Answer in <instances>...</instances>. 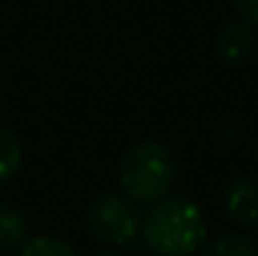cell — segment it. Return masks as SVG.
I'll return each mask as SVG.
<instances>
[{
  "instance_id": "cell-2",
  "label": "cell",
  "mask_w": 258,
  "mask_h": 256,
  "mask_svg": "<svg viewBox=\"0 0 258 256\" xmlns=\"http://www.w3.org/2000/svg\"><path fill=\"white\" fill-rule=\"evenodd\" d=\"M118 178L131 201L156 203L168 196L175 181L173 153L158 141H141L123 156Z\"/></svg>"
},
{
  "instance_id": "cell-3",
  "label": "cell",
  "mask_w": 258,
  "mask_h": 256,
  "mask_svg": "<svg viewBox=\"0 0 258 256\" xmlns=\"http://www.w3.org/2000/svg\"><path fill=\"white\" fill-rule=\"evenodd\" d=\"M141 211L138 203L131 201L125 193H105L100 196L88 211V226L95 239L123 246L136 239L141 231Z\"/></svg>"
},
{
  "instance_id": "cell-4",
  "label": "cell",
  "mask_w": 258,
  "mask_h": 256,
  "mask_svg": "<svg viewBox=\"0 0 258 256\" xmlns=\"http://www.w3.org/2000/svg\"><path fill=\"white\" fill-rule=\"evenodd\" d=\"M223 209L226 214L243 224V226H256L258 224V186L251 181H231L223 188Z\"/></svg>"
},
{
  "instance_id": "cell-11",
  "label": "cell",
  "mask_w": 258,
  "mask_h": 256,
  "mask_svg": "<svg viewBox=\"0 0 258 256\" xmlns=\"http://www.w3.org/2000/svg\"><path fill=\"white\" fill-rule=\"evenodd\" d=\"M93 256H118V254H115V251H95Z\"/></svg>"
},
{
  "instance_id": "cell-5",
  "label": "cell",
  "mask_w": 258,
  "mask_h": 256,
  "mask_svg": "<svg viewBox=\"0 0 258 256\" xmlns=\"http://www.w3.org/2000/svg\"><path fill=\"white\" fill-rule=\"evenodd\" d=\"M253 48H256L253 25H248L246 20H231L218 35V56L228 63L246 61L253 53Z\"/></svg>"
},
{
  "instance_id": "cell-1",
  "label": "cell",
  "mask_w": 258,
  "mask_h": 256,
  "mask_svg": "<svg viewBox=\"0 0 258 256\" xmlns=\"http://www.w3.org/2000/svg\"><path fill=\"white\" fill-rule=\"evenodd\" d=\"M146 244L158 256H193L208 236L201 206L185 196H166L156 201L141 221Z\"/></svg>"
},
{
  "instance_id": "cell-9",
  "label": "cell",
  "mask_w": 258,
  "mask_h": 256,
  "mask_svg": "<svg viewBox=\"0 0 258 256\" xmlns=\"http://www.w3.org/2000/svg\"><path fill=\"white\" fill-rule=\"evenodd\" d=\"M201 256H258V249L251 239L231 234V236H221L211 241Z\"/></svg>"
},
{
  "instance_id": "cell-7",
  "label": "cell",
  "mask_w": 258,
  "mask_h": 256,
  "mask_svg": "<svg viewBox=\"0 0 258 256\" xmlns=\"http://www.w3.org/2000/svg\"><path fill=\"white\" fill-rule=\"evenodd\" d=\"M23 164V146L8 128H0V183L10 181Z\"/></svg>"
},
{
  "instance_id": "cell-10",
  "label": "cell",
  "mask_w": 258,
  "mask_h": 256,
  "mask_svg": "<svg viewBox=\"0 0 258 256\" xmlns=\"http://www.w3.org/2000/svg\"><path fill=\"white\" fill-rule=\"evenodd\" d=\"M236 10L241 15V20H246L248 25L258 28V0H233Z\"/></svg>"
},
{
  "instance_id": "cell-8",
  "label": "cell",
  "mask_w": 258,
  "mask_h": 256,
  "mask_svg": "<svg viewBox=\"0 0 258 256\" xmlns=\"http://www.w3.org/2000/svg\"><path fill=\"white\" fill-rule=\"evenodd\" d=\"M18 256H78L76 249L58 239V236H50V234H40V236H33V239H25V244L20 246Z\"/></svg>"
},
{
  "instance_id": "cell-6",
  "label": "cell",
  "mask_w": 258,
  "mask_h": 256,
  "mask_svg": "<svg viewBox=\"0 0 258 256\" xmlns=\"http://www.w3.org/2000/svg\"><path fill=\"white\" fill-rule=\"evenodd\" d=\"M28 239V221L13 206H0V246L15 249L23 246Z\"/></svg>"
}]
</instances>
